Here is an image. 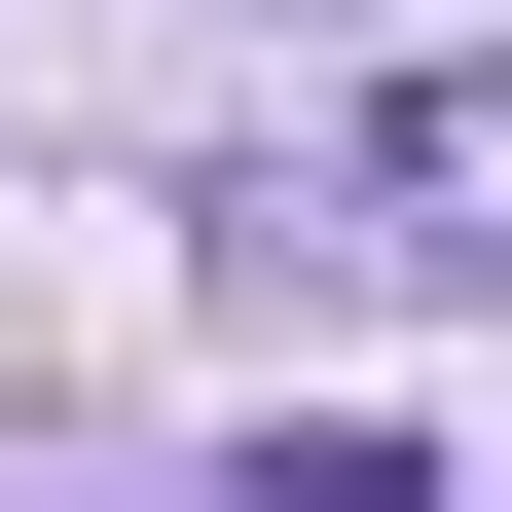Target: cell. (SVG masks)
<instances>
[{"label": "cell", "mask_w": 512, "mask_h": 512, "mask_svg": "<svg viewBox=\"0 0 512 512\" xmlns=\"http://www.w3.org/2000/svg\"><path fill=\"white\" fill-rule=\"evenodd\" d=\"M366 256L512 293V74H403V110H366Z\"/></svg>", "instance_id": "obj_1"}, {"label": "cell", "mask_w": 512, "mask_h": 512, "mask_svg": "<svg viewBox=\"0 0 512 512\" xmlns=\"http://www.w3.org/2000/svg\"><path fill=\"white\" fill-rule=\"evenodd\" d=\"M256 37H330V0H256Z\"/></svg>", "instance_id": "obj_2"}]
</instances>
